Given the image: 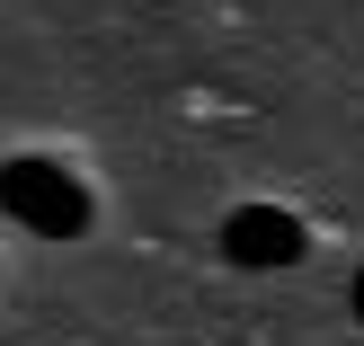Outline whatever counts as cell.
<instances>
[{
  "mask_svg": "<svg viewBox=\"0 0 364 346\" xmlns=\"http://www.w3.org/2000/svg\"><path fill=\"white\" fill-rule=\"evenodd\" d=\"M0 213L27 231H45V240H71V231H89V187L63 169V160H0Z\"/></svg>",
  "mask_w": 364,
  "mask_h": 346,
  "instance_id": "1",
  "label": "cell"
},
{
  "mask_svg": "<svg viewBox=\"0 0 364 346\" xmlns=\"http://www.w3.org/2000/svg\"><path fill=\"white\" fill-rule=\"evenodd\" d=\"M302 249H311V231H302L284 205H240L223 222V258L231 266H294Z\"/></svg>",
  "mask_w": 364,
  "mask_h": 346,
  "instance_id": "2",
  "label": "cell"
},
{
  "mask_svg": "<svg viewBox=\"0 0 364 346\" xmlns=\"http://www.w3.org/2000/svg\"><path fill=\"white\" fill-rule=\"evenodd\" d=\"M347 311H355V320H364V276H355V293H347Z\"/></svg>",
  "mask_w": 364,
  "mask_h": 346,
  "instance_id": "3",
  "label": "cell"
}]
</instances>
